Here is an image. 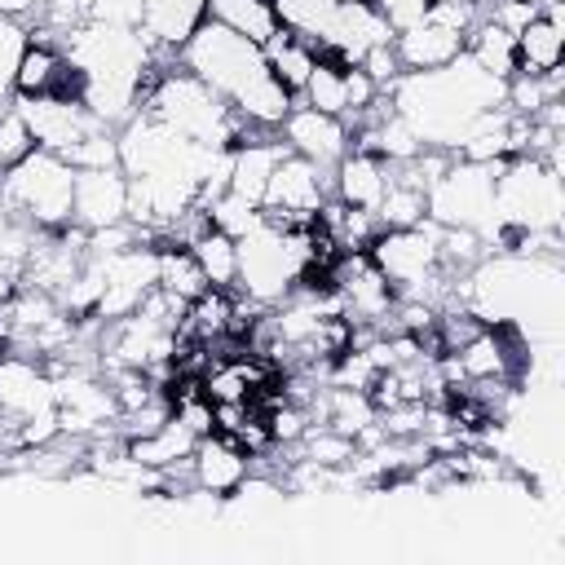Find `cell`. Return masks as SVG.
Wrapping results in <instances>:
<instances>
[{
    "mask_svg": "<svg viewBox=\"0 0 565 565\" xmlns=\"http://www.w3.org/2000/svg\"><path fill=\"white\" fill-rule=\"evenodd\" d=\"M177 62L190 75H199L216 97H225L247 124L278 128L287 119V110L296 106V97L269 75L260 44H252V40H243L216 22H203L177 49Z\"/></svg>",
    "mask_w": 565,
    "mask_h": 565,
    "instance_id": "obj_1",
    "label": "cell"
},
{
    "mask_svg": "<svg viewBox=\"0 0 565 565\" xmlns=\"http://www.w3.org/2000/svg\"><path fill=\"white\" fill-rule=\"evenodd\" d=\"M141 110L159 124H168L172 132L207 146V150H234L252 128L225 97H216L199 75H190L181 62H172L168 71L154 75V84L141 97Z\"/></svg>",
    "mask_w": 565,
    "mask_h": 565,
    "instance_id": "obj_2",
    "label": "cell"
},
{
    "mask_svg": "<svg viewBox=\"0 0 565 565\" xmlns=\"http://www.w3.org/2000/svg\"><path fill=\"white\" fill-rule=\"evenodd\" d=\"M309 230L313 225L282 230L260 207V225L247 230L243 238H234V247H238V282H234V291H243L256 305H278L296 287V278L309 269Z\"/></svg>",
    "mask_w": 565,
    "mask_h": 565,
    "instance_id": "obj_3",
    "label": "cell"
},
{
    "mask_svg": "<svg viewBox=\"0 0 565 565\" xmlns=\"http://www.w3.org/2000/svg\"><path fill=\"white\" fill-rule=\"evenodd\" d=\"M0 207L22 216L35 230L71 225L75 207V168L53 150H31L26 159L0 168Z\"/></svg>",
    "mask_w": 565,
    "mask_h": 565,
    "instance_id": "obj_4",
    "label": "cell"
},
{
    "mask_svg": "<svg viewBox=\"0 0 565 565\" xmlns=\"http://www.w3.org/2000/svg\"><path fill=\"white\" fill-rule=\"evenodd\" d=\"M565 190L561 172L543 159L512 154L494 172V221L508 230H561Z\"/></svg>",
    "mask_w": 565,
    "mask_h": 565,
    "instance_id": "obj_5",
    "label": "cell"
},
{
    "mask_svg": "<svg viewBox=\"0 0 565 565\" xmlns=\"http://www.w3.org/2000/svg\"><path fill=\"white\" fill-rule=\"evenodd\" d=\"M494 163H468L450 159L446 172L424 190V216L437 225L477 230L486 243H494Z\"/></svg>",
    "mask_w": 565,
    "mask_h": 565,
    "instance_id": "obj_6",
    "label": "cell"
},
{
    "mask_svg": "<svg viewBox=\"0 0 565 565\" xmlns=\"http://www.w3.org/2000/svg\"><path fill=\"white\" fill-rule=\"evenodd\" d=\"M380 44H393V26L375 9V0H335L327 26L318 35V49L344 66H358Z\"/></svg>",
    "mask_w": 565,
    "mask_h": 565,
    "instance_id": "obj_7",
    "label": "cell"
},
{
    "mask_svg": "<svg viewBox=\"0 0 565 565\" xmlns=\"http://www.w3.org/2000/svg\"><path fill=\"white\" fill-rule=\"evenodd\" d=\"M44 406H57L53 375L44 371V362L22 353H0V450H9L13 428Z\"/></svg>",
    "mask_w": 565,
    "mask_h": 565,
    "instance_id": "obj_8",
    "label": "cell"
},
{
    "mask_svg": "<svg viewBox=\"0 0 565 565\" xmlns=\"http://www.w3.org/2000/svg\"><path fill=\"white\" fill-rule=\"evenodd\" d=\"M13 106L22 110L35 146L53 150V154H66L75 141H84L88 132L106 128L79 97H13Z\"/></svg>",
    "mask_w": 565,
    "mask_h": 565,
    "instance_id": "obj_9",
    "label": "cell"
},
{
    "mask_svg": "<svg viewBox=\"0 0 565 565\" xmlns=\"http://www.w3.org/2000/svg\"><path fill=\"white\" fill-rule=\"evenodd\" d=\"M278 137L287 141L291 154L318 163L322 172H331V168L344 159V150H349V128H344V119L322 115V110H313V106H305V102H296V106L287 110V119L278 124Z\"/></svg>",
    "mask_w": 565,
    "mask_h": 565,
    "instance_id": "obj_10",
    "label": "cell"
},
{
    "mask_svg": "<svg viewBox=\"0 0 565 565\" xmlns=\"http://www.w3.org/2000/svg\"><path fill=\"white\" fill-rule=\"evenodd\" d=\"M13 93L18 97H79L84 79L57 44L31 35L18 57V71H13Z\"/></svg>",
    "mask_w": 565,
    "mask_h": 565,
    "instance_id": "obj_11",
    "label": "cell"
},
{
    "mask_svg": "<svg viewBox=\"0 0 565 565\" xmlns=\"http://www.w3.org/2000/svg\"><path fill=\"white\" fill-rule=\"evenodd\" d=\"M128 221V172L124 168H97V172H75V207L71 225L79 230H106Z\"/></svg>",
    "mask_w": 565,
    "mask_h": 565,
    "instance_id": "obj_12",
    "label": "cell"
},
{
    "mask_svg": "<svg viewBox=\"0 0 565 565\" xmlns=\"http://www.w3.org/2000/svg\"><path fill=\"white\" fill-rule=\"evenodd\" d=\"M207 22V0H141V35L154 49V62H177V49Z\"/></svg>",
    "mask_w": 565,
    "mask_h": 565,
    "instance_id": "obj_13",
    "label": "cell"
},
{
    "mask_svg": "<svg viewBox=\"0 0 565 565\" xmlns=\"http://www.w3.org/2000/svg\"><path fill=\"white\" fill-rule=\"evenodd\" d=\"M247 472H252V455L238 450L234 441H225L221 433L199 437V446L190 450V477H194V486H199L203 494H212V499H230V494L243 486Z\"/></svg>",
    "mask_w": 565,
    "mask_h": 565,
    "instance_id": "obj_14",
    "label": "cell"
},
{
    "mask_svg": "<svg viewBox=\"0 0 565 565\" xmlns=\"http://www.w3.org/2000/svg\"><path fill=\"white\" fill-rule=\"evenodd\" d=\"M561 62H565V18H561V0H552L516 31V71L547 75Z\"/></svg>",
    "mask_w": 565,
    "mask_h": 565,
    "instance_id": "obj_15",
    "label": "cell"
},
{
    "mask_svg": "<svg viewBox=\"0 0 565 565\" xmlns=\"http://www.w3.org/2000/svg\"><path fill=\"white\" fill-rule=\"evenodd\" d=\"M393 53L402 71H441L463 53V31H450L433 18H419L415 26L393 35Z\"/></svg>",
    "mask_w": 565,
    "mask_h": 565,
    "instance_id": "obj_16",
    "label": "cell"
},
{
    "mask_svg": "<svg viewBox=\"0 0 565 565\" xmlns=\"http://www.w3.org/2000/svg\"><path fill=\"white\" fill-rule=\"evenodd\" d=\"M388 185V163L380 154H366V150H344V159L331 168V194L349 207H366L375 212L380 194Z\"/></svg>",
    "mask_w": 565,
    "mask_h": 565,
    "instance_id": "obj_17",
    "label": "cell"
},
{
    "mask_svg": "<svg viewBox=\"0 0 565 565\" xmlns=\"http://www.w3.org/2000/svg\"><path fill=\"white\" fill-rule=\"evenodd\" d=\"M260 53H265L269 75H274L291 97L305 88L309 71H313V66H318V57H322L318 40H309V35H300V31H287V26H278V31L260 44Z\"/></svg>",
    "mask_w": 565,
    "mask_h": 565,
    "instance_id": "obj_18",
    "label": "cell"
},
{
    "mask_svg": "<svg viewBox=\"0 0 565 565\" xmlns=\"http://www.w3.org/2000/svg\"><path fill=\"white\" fill-rule=\"evenodd\" d=\"M463 57L472 62V66H481L486 75H494V79H512L516 75V35L512 31H503L494 18H477L472 26H468V35H463Z\"/></svg>",
    "mask_w": 565,
    "mask_h": 565,
    "instance_id": "obj_19",
    "label": "cell"
},
{
    "mask_svg": "<svg viewBox=\"0 0 565 565\" xmlns=\"http://www.w3.org/2000/svg\"><path fill=\"white\" fill-rule=\"evenodd\" d=\"M199 446V437L177 419V415H168L154 433H137V437H124V450L137 459V463H146V468H154V472H163V468H172V463H181V459H190V450Z\"/></svg>",
    "mask_w": 565,
    "mask_h": 565,
    "instance_id": "obj_20",
    "label": "cell"
},
{
    "mask_svg": "<svg viewBox=\"0 0 565 565\" xmlns=\"http://www.w3.org/2000/svg\"><path fill=\"white\" fill-rule=\"evenodd\" d=\"M207 22L252 40V44H265L274 31H278V13H274V0H207Z\"/></svg>",
    "mask_w": 565,
    "mask_h": 565,
    "instance_id": "obj_21",
    "label": "cell"
},
{
    "mask_svg": "<svg viewBox=\"0 0 565 565\" xmlns=\"http://www.w3.org/2000/svg\"><path fill=\"white\" fill-rule=\"evenodd\" d=\"M154 256H159V278H154V287H163V291L177 296L181 305H190L194 296H203V291L212 287V282L203 278L199 260L190 256V247L159 238V243H154Z\"/></svg>",
    "mask_w": 565,
    "mask_h": 565,
    "instance_id": "obj_22",
    "label": "cell"
},
{
    "mask_svg": "<svg viewBox=\"0 0 565 565\" xmlns=\"http://www.w3.org/2000/svg\"><path fill=\"white\" fill-rule=\"evenodd\" d=\"M190 256L199 260V269H203V278H207L212 287H230V291H234V282H238V247H234L230 234H221L216 225H207V230L190 243Z\"/></svg>",
    "mask_w": 565,
    "mask_h": 565,
    "instance_id": "obj_23",
    "label": "cell"
},
{
    "mask_svg": "<svg viewBox=\"0 0 565 565\" xmlns=\"http://www.w3.org/2000/svg\"><path fill=\"white\" fill-rule=\"evenodd\" d=\"M296 102H305V106H313V110H322V115H335V119H344V62H335V57H318V66L309 71V79H305V88L296 93Z\"/></svg>",
    "mask_w": 565,
    "mask_h": 565,
    "instance_id": "obj_24",
    "label": "cell"
},
{
    "mask_svg": "<svg viewBox=\"0 0 565 565\" xmlns=\"http://www.w3.org/2000/svg\"><path fill=\"white\" fill-rule=\"evenodd\" d=\"M75 172H97V168H119V137L115 128H97L88 132L84 141H75L66 154H62Z\"/></svg>",
    "mask_w": 565,
    "mask_h": 565,
    "instance_id": "obj_25",
    "label": "cell"
},
{
    "mask_svg": "<svg viewBox=\"0 0 565 565\" xmlns=\"http://www.w3.org/2000/svg\"><path fill=\"white\" fill-rule=\"evenodd\" d=\"M331 9H335V0H274L278 26L300 31V35H309V40H318V35H322V26H327Z\"/></svg>",
    "mask_w": 565,
    "mask_h": 565,
    "instance_id": "obj_26",
    "label": "cell"
},
{
    "mask_svg": "<svg viewBox=\"0 0 565 565\" xmlns=\"http://www.w3.org/2000/svg\"><path fill=\"white\" fill-rule=\"evenodd\" d=\"M207 216H212V225H216L221 234H230V238H243L247 230L260 225V207L247 203V199H238V194H230V190L207 203Z\"/></svg>",
    "mask_w": 565,
    "mask_h": 565,
    "instance_id": "obj_27",
    "label": "cell"
},
{
    "mask_svg": "<svg viewBox=\"0 0 565 565\" xmlns=\"http://www.w3.org/2000/svg\"><path fill=\"white\" fill-rule=\"evenodd\" d=\"M31 150H35V137H31L26 119H22V110L9 102V106L0 110V168H9V163H18V159H26Z\"/></svg>",
    "mask_w": 565,
    "mask_h": 565,
    "instance_id": "obj_28",
    "label": "cell"
},
{
    "mask_svg": "<svg viewBox=\"0 0 565 565\" xmlns=\"http://www.w3.org/2000/svg\"><path fill=\"white\" fill-rule=\"evenodd\" d=\"M26 40H31L26 22H22V18H4V13H0V97H4V93H13V71H18V57H22Z\"/></svg>",
    "mask_w": 565,
    "mask_h": 565,
    "instance_id": "obj_29",
    "label": "cell"
},
{
    "mask_svg": "<svg viewBox=\"0 0 565 565\" xmlns=\"http://www.w3.org/2000/svg\"><path fill=\"white\" fill-rule=\"evenodd\" d=\"M88 22L141 31V0H93L88 4Z\"/></svg>",
    "mask_w": 565,
    "mask_h": 565,
    "instance_id": "obj_30",
    "label": "cell"
},
{
    "mask_svg": "<svg viewBox=\"0 0 565 565\" xmlns=\"http://www.w3.org/2000/svg\"><path fill=\"white\" fill-rule=\"evenodd\" d=\"M428 4H433V0H375V9L384 13V22L393 26V35L406 31V26H415V22L428 13Z\"/></svg>",
    "mask_w": 565,
    "mask_h": 565,
    "instance_id": "obj_31",
    "label": "cell"
},
{
    "mask_svg": "<svg viewBox=\"0 0 565 565\" xmlns=\"http://www.w3.org/2000/svg\"><path fill=\"white\" fill-rule=\"evenodd\" d=\"M44 0H0V13L4 18H26V13H35Z\"/></svg>",
    "mask_w": 565,
    "mask_h": 565,
    "instance_id": "obj_32",
    "label": "cell"
},
{
    "mask_svg": "<svg viewBox=\"0 0 565 565\" xmlns=\"http://www.w3.org/2000/svg\"><path fill=\"white\" fill-rule=\"evenodd\" d=\"M468 4H477V9H486V4H490V0H468Z\"/></svg>",
    "mask_w": 565,
    "mask_h": 565,
    "instance_id": "obj_33",
    "label": "cell"
},
{
    "mask_svg": "<svg viewBox=\"0 0 565 565\" xmlns=\"http://www.w3.org/2000/svg\"><path fill=\"white\" fill-rule=\"evenodd\" d=\"M530 4H534V9H543V4H552V0H530Z\"/></svg>",
    "mask_w": 565,
    "mask_h": 565,
    "instance_id": "obj_34",
    "label": "cell"
},
{
    "mask_svg": "<svg viewBox=\"0 0 565 565\" xmlns=\"http://www.w3.org/2000/svg\"><path fill=\"white\" fill-rule=\"evenodd\" d=\"M0 353H4V340H0Z\"/></svg>",
    "mask_w": 565,
    "mask_h": 565,
    "instance_id": "obj_35",
    "label": "cell"
}]
</instances>
